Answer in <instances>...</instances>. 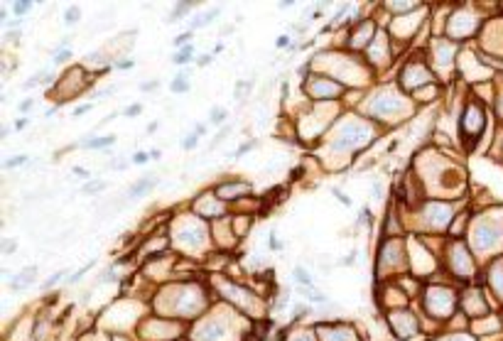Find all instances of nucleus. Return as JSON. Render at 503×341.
<instances>
[{
  "label": "nucleus",
  "mask_w": 503,
  "mask_h": 341,
  "mask_svg": "<svg viewBox=\"0 0 503 341\" xmlns=\"http://www.w3.org/2000/svg\"><path fill=\"white\" fill-rule=\"evenodd\" d=\"M32 106H34V101H30V99H28V101H23V103H20V111H32Z\"/></svg>",
  "instance_id": "obj_38"
},
{
  "label": "nucleus",
  "mask_w": 503,
  "mask_h": 341,
  "mask_svg": "<svg viewBox=\"0 0 503 341\" xmlns=\"http://www.w3.org/2000/svg\"><path fill=\"white\" fill-rule=\"evenodd\" d=\"M25 125H28V118H20V121H17V123H15V128H17V130H23Z\"/></svg>",
  "instance_id": "obj_40"
},
{
  "label": "nucleus",
  "mask_w": 503,
  "mask_h": 341,
  "mask_svg": "<svg viewBox=\"0 0 503 341\" xmlns=\"http://www.w3.org/2000/svg\"><path fill=\"white\" fill-rule=\"evenodd\" d=\"M413 84H432V74L418 62H408L400 74V86L410 89Z\"/></svg>",
  "instance_id": "obj_8"
},
{
  "label": "nucleus",
  "mask_w": 503,
  "mask_h": 341,
  "mask_svg": "<svg viewBox=\"0 0 503 341\" xmlns=\"http://www.w3.org/2000/svg\"><path fill=\"white\" fill-rule=\"evenodd\" d=\"M253 147H256V140H251V143H246V145H240L238 150L234 152V157H238V155H243V152H251Z\"/></svg>",
  "instance_id": "obj_28"
},
{
  "label": "nucleus",
  "mask_w": 503,
  "mask_h": 341,
  "mask_svg": "<svg viewBox=\"0 0 503 341\" xmlns=\"http://www.w3.org/2000/svg\"><path fill=\"white\" fill-rule=\"evenodd\" d=\"M391 327L400 339H410V336L418 334L420 329V319L415 314L405 312V319H400V312H393L391 314Z\"/></svg>",
  "instance_id": "obj_10"
},
{
  "label": "nucleus",
  "mask_w": 503,
  "mask_h": 341,
  "mask_svg": "<svg viewBox=\"0 0 503 341\" xmlns=\"http://www.w3.org/2000/svg\"><path fill=\"white\" fill-rule=\"evenodd\" d=\"M246 192H251V185L248 182H224V185H218L216 189H214V194H216V199H221V202H234V199H238L240 194H246Z\"/></svg>",
  "instance_id": "obj_11"
},
{
  "label": "nucleus",
  "mask_w": 503,
  "mask_h": 341,
  "mask_svg": "<svg viewBox=\"0 0 503 341\" xmlns=\"http://www.w3.org/2000/svg\"><path fill=\"white\" fill-rule=\"evenodd\" d=\"M140 89H143V91H152V89H157V81H147V84H140Z\"/></svg>",
  "instance_id": "obj_39"
},
{
  "label": "nucleus",
  "mask_w": 503,
  "mask_h": 341,
  "mask_svg": "<svg viewBox=\"0 0 503 341\" xmlns=\"http://www.w3.org/2000/svg\"><path fill=\"white\" fill-rule=\"evenodd\" d=\"M199 67H207V64H212V54H204V56H199Z\"/></svg>",
  "instance_id": "obj_37"
},
{
  "label": "nucleus",
  "mask_w": 503,
  "mask_h": 341,
  "mask_svg": "<svg viewBox=\"0 0 503 341\" xmlns=\"http://www.w3.org/2000/svg\"><path fill=\"white\" fill-rule=\"evenodd\" d=\"M3 251H6V253H12V251H15V243H12V240H10V243H6V246H3Z\"/></svg>",
  "instance_id": "obj_42"
},
{
  "label": "nucleus",
  "mask_w": 503,
  "mask_h": 341,
  "mask_svg": "<svg viewBox=\"0 0 503 341\" xmlns=\"http://www.w3.org/2000/svg\"><path fill=\"white\" fill-rule=\"evenodd\" d=\"M307 81H309V94H312L314 99H322V101H327V99H336V96L344 94V86L334 84L331 79L312 76V79H307Z\"/></svg>",
  "instance_id": "obj_9"
},
{
  "label": "nucleus",
  "mask_w": 503,
  "mask_h": 341,
  "mask_svg": "<svg viewBox=\"0 0 503 341\" xmlns=\"http://www.w3.org/2000/svg\"><path fill=\"white\" fill-rule=\"evenodd\" d=\"M498 329H501V322H498V317H493V314H486V317H481L479 322L474 324V331L479 336L498 334Z\"/></svg>",
  "instance_id": "obj_13"
},
{
  "label": "nucleus",
  "mask_w": 503,
  "mask_h": 341,
  "mask_svg": "<svg viewBox=\"0 0 503 341\" xmlns=\"http://www.w3.org/2000/svg\"><path fill=\"white\" fill-rule=\"evenodd\" d=\"M292 341H314L309 334H297V339H292Z\"/></svg>",
  "instance_id": "obj_41"
},
{
  "label": "nucleus",
  "mask_w": 503,
  "mask_h": 341,
  "mask_svg": "<svg viewBox=\"0 0 503 341\" xmlns=\"http://www.w3.org/2000/svg\"><path fill=\"white\" fill-rule=\"evenodd\" d=\"M147 160H150V152H135V155H133V163L135 165H145Z\"/></svg>",
  "instance_id": "obj_27"
},
{
  "label": "nucleus",
  "mask_w": 503,
  "mask_h": 341,
  "mask_svg": "<svg viewBox=\"0 0 503 341\" xmlns=\"http://www.w3.org/2000/svg\"><path fill=\"white\" fill-rule=\"evenodd\" d=\"M449 268L457 278L462 280H471L476 273V260L474 256L469 253V248L464 243H452L449 248Z\"/></svg>",
  "instance_id": "obj_4"
},
{
  "label": "nucleus",
  "mask_w": 503,
  "mask_h": 341,
  "mask_svg": "<svg viewBox=\"0 0 503 341\" xmlns=\"http://www.w3.org/2000/svg\"><path fill=\"white\" fill-rule=\"evenodd\" d=\"M422 302H425L427 314H432L435 319H449L454 309L459 307V297L454 290L440 285V287H427Z\"/></svg>",
  "instance_id": "obj_2"
},
{
  "label": "nucleus",
  "mask_w": 503,
  "mask_h": 341,
  "mask_svg": "<svg viewBox=\"0 0 503 341\" xmlns=\"http://www.w3.org/2000/svg\"><path fill=\"white\" fill-rule=\"evenodd\" d=\"M155 185H157V179H155V177H143V179H140V182H138V185L130 187L128 194H130V196H140V194H143V192H147V189H150V187H155Z\"/></svg>",
  "instance_id": "obj_16"
},
{
  "label": "nucleus",
  "mask_w": 503,
  "mask_h": 341,
  "mask_svg": "<svg viewBox=\"0 0 503 341\" xmlns=\"http://www.w3.org/2000/svg\"><path fill=\"white\" fill-rule=\"evenodd\" d=\"M30 3H25V0H20V3H15V6H12V10L17 12V15H25V12H30Z\"/></svg>",
  "instance_id": "obj_26"
},
{
  "label": "nucleus",
  "mask_w": 503,
  "mask_h": 341,
  "mask_svg": "<svg viewBox=\"0 0 503 341\" xmlns=\"http://www.w3.org/2000/svg\"><path fill=\"white\" fill-rule=\"evenodd\" d=\"M79 17H81V8H79V6L67 8V12H64V20H67V25H74Z\"/></svg>",
  "instance_id": "obj_20"
},
{
  "label": "nucleus",
  "mask_w": 503,
  "mask_h": 341,
  "mask_svg": "<svg viewBox=\"0 0 503 341\" xmlns=\"http://www.w3.org/2000/svg\"><path fill=\"white\" fill-rule=\"evenodd\" d=\"M398 256H405V248H402V243L400 240H396V238H388L386 243H383V248H380V253H378V268H383V270H388V268H393V270H405L408 268V260H398Z\"/></svg>",
  "instance_id": "obj_5"
},
{
  "label": "nucleus",
  "mask_w": 503,
  "mask_h": 341,
  "mask_svg": "<svg viewBox=\"0 0 503 341\" xmlns=\"http://www.w3.org/2000/svg\"><path fill=\"white\" fill-rule=\"evenodd\" d=\"M503 240V218L498 221V211H491L481 216L471 226V243H474L476 256L479 253H496Z\"/></svg>",
  "instance_id": "obj_1"
},
{
  "label": "nucleus",
  "mask_w": 503,
  "mask_h": 341,
  "mask_svg": "<svg viewBox=\"0 0 503 341\" xmlns=\"http://www.w3.org/2000/svg\"><path fill=\"white\" fill-rule=\"evenodd\" d=\"M192 54H194V45H187L182 47V50L174 54V64H179V67H185V64L192 62Z\"/></svg>",
  "instance_id": "obj_17"
},
{
  "label": "nucleus",
  "mask_w": 503,
  "mask_h": 341,
  "mask_svg": "<svg viewBox=\"0 0 503 341\" xmlns=\"http://www.w3.org/2000/svg\"><path fill=\"white\" fill-rule=\"evenodd\" d=\"M295 280H297V282H300V285H305V287H312V278H309V273H307V270L295 268Z\"/></svg>",
  "instance_id": "obj_21"
},
{
  "label": "nucleus",
  "mask_w": 503,
  "mask_h": 341,
  "mask_svg": "<svg viewBox=\"0 0 503 341\" xmlns=\"http://www.w3.org/2000/svg\"><path fill=\"white\" fill-rule=\"evenodd\" d=\"M91 108H94V103H84V106H76V108H74V116H81V113L91 111Z\"/></svg>",
  "instance_id": "obj_33"
},
{
  "label": "nucleus",
  "mask_w": 503,
  "mask_h": 341,
  "mask_svg": "<svg viewBox=\"0 0 503 341\" xmlns=\"http://www.w3.org/2000/svg\"><path fill=\"white\" fill-rule=\"evenodd\" d=\"M62 278H64V270H59V273H54V275H52L50 280H47V282H45V287H52V285H57V282H59V280H62Z\"/></svg>",
  "instance_id": "obj_30"
},
{
  "label": "nucleus",
  "mask_w": 503,
  "mask_h": 341,
  "mask_svg": "<svg viewBox=\"0 0 503 341\" xmlns=\"http://www.w3.org/2000/svg\"><path fill=\"white\" fill-rule=\"evenodd\" d=\"M20 165H28V155H15V157H10V160H6V169L20 167Z\"/></svg>",
  "instance_id": "obj_23"
},
{
  "label": "nucleus",
  "mask_w": 503,
  "mask_h": 341,
  "mask_svg": "<svg viewBox=\"0 0 503 341\" xmlns=\"http://www.w3.org/2000/svg\"><path fill=\"white\" fill-rule=\"evenodd\" d=\"M366 135V125L364 123H341L336 128L334 135V147H341V150H349V147L361 145V138Z\"/></svg>",
  "instance_id": "obj_6"
},
{
  "label": "nucleus",
  "mask_w": 503,
  "mask_h": 341,
  "mask_svg": "<svg viewBox=\"0 0 503 341\" xmlns=\"http://www.w3.org/2000/svg\"><path fill=\"white\" fill-rule=\"evenodd\" d=\"M69 56H72V52H69V50H59V54L54 56V62L57 64H64L69 59Z\"/></svg>",
  "instance_id": "obj_29"
},
{
  "label": "nucleus",
  "mask_w": 503,
  "mask_h": 341,
  "mask_svg": "<svg viewBox=\"0 0 503 341\" xmlns=\"http://www.w3.org/2000/svg\"><path fill=\"white\" fill-rule=\"evenodd\" d=\"M334 194H336V196H339V202H341V204H344V207H351V199H349V196H347V194H341V192H339V189H334Z\"/></svg>",
  "instance_id": "obj_34"
},
{
  "label": "nucleus",
  "mask_w": 503,
  "mask_h": 341,
  "mask_svg": "<svg viewBox=\"0 0 503 341\" xmlns=\"http://www.w3.org/2000/svg\"><path fill=\"white\" fill-rule=\"evenodd\" d=\"M116 135H101V138H84L79 143V147H86V150H101V147L113 145Z\"/></svg>",
  "instance_id": "obj_14"
},
{
  "label": "nucleus",
  "mask_w": 503,
  "mask_h": 341,
  "mask_svg": "<svg viewBox=\"0 0 503 341\" xmlns=\"http://www.w3.org/2000/svg\"><path fill=\"white\" fill-rule=\"evenodd\" d=\"M275 45H278V47H287V45H290V37H287V34H280Z\"/></svg>",
  "instance_id": "obj_35"
},
{
  "label": "nucleus",
  "mask_w": 503,
  "mask_h": 341,
  "mask_svg": "<svg viewBox=\"0 0 503 341\" xmlns=\"http://www.w3.org/2000/svg\"><path fill=\"white\" fill-rule=\"evenodd\" d=\"M196 143H199V135H196V133H192V135H187V138L182 140V147H185V150H194V147H196Z\"/></svg>",
  "instance_id": "obj_24"
},
{
  "label": "nucleus",
  "mask_w": 503,
  "mask_h": 341,
  "mask_svg": "<svg viewBox=\"0 0 503 341\" xmlns=\"http://www.w3.org/2000/svg\"><path fill=\"white\" fill-rule=\"evenodd\" d=\"M34 275H37V268L23 270V273L17 275V278L10 282V287H12V290H25V287H30L34 282Z\"/></svg>",
  "instance_id": "obj_15"
},
{
  "label": "nucleus",
  "mask_w": 503,
  "mask_h": 341,
  "mask_svg": "<svg viewBox=\"0 0 503 341\" xmlns=\"http://www.w3.org/2000/svg\"><path fill=\"white\" fill-rule=\"evenodd\" d=\"M226 121V111L221 106H214L212 108V123L214 125H221Z\"/></svg>",
  "instance_id": "obj_22"
},
{
  "label": "nucleus",
  "mask_w": 503,
  "mask_h": 341,
  "mask_svg": "<svg viewBox=\"0 0 503 341\" xmlns=\"http://www.w3.org/2000/svg\"><path fill=\"white\" fill-rule=\"evenodd\" d=\"M484 123H486V113L481 108L479 101L469 99L462 111V121H459V130H462V140H464L466 145H474L476 140H479L481 130H484Z\"/></svg>",
  "instance_id": "obj_3"
},
{
  "label": "nucleus",
  "mask_w": 503,
  "mask_h": 341,
  "mask_svg": "<svg viewBox=\"0 0 503 341\" xmlns=\"http://www.w3.org/2000/svg\"><path fill=\"white\" fill-rule=\"evenodd\" d=\"M140 111H143V106H130V108H125V116H138Z\"/></svg>",
  "instance_id": "obj_36"
},
{
  "label": "nucleus",
  "mask_w": 503,
  "mask_h": 341,
  "mask_svg": "<svg viewBox=\"0 0 503 341\" xmlns=\"http://www.w3.org/2000/svg\"><path fill=\"white\" fill-rule=\"evenodd\" d=\"M133 67V59H125V56H121L116 62V69H130Z\"/></svg>",
  "instance_id": "obj_31"
},
{
  "label": "nucleus",
  "mask_w": 503,
  "mask_h": 341,
  "mask_svg": "<svg viewBox=\"0 0 503 341\" xmlns=\"http://www.w3.org/2000/svg\"><path fill=\"white\" fill-rule=\"evenodd\" d=\"M192 6H194V3H179V6L170 12V23H174V20H179V17H185L187 12L192 10Z\"/></svg>",
  "instance_id": "obj_19"
},
{
  "label": "nucleus",
  "mask_w": 503,
  "mask_h": 341,
  "mask_svg": "<svg viewBox=\"0 0 503 341\" xmlns=\"http://www.w3.org/2000/svg\"><path fill=\"white\" fill-rule=\"evenodd\" d=\"M101 189H106V182H91V185L84 187L86 194H96V192H101Z\"/></svg>",
  "instance_id": "obj_25"
},
{
  "label": "nucleus",
  "mask_w": 503,
  "mask_h": 341,
  "mask_svg": "<svg viewBox=\"0 0 503 341\" xmlns=\"http://www.w3.org/2000/svg\"><path fill=\"white\" fill-rule=\"evenodd\" d=\"M170 91H172V94H185V91H189V81H187V76L177 74V76H174V81L170 84Z\"/></svg>",
  "instance_id": "obj_18"
},
{
  "label": "nucleus",
  "mask_w": 503,
  "mask_h": 341,
  "mask_svg": "<svg viewBox=\"0 0 503 341\" xmlns=\"http://www.w3.org/2000/svg\"><path fill=\"white\" fill-rule=\"evenodd\" d=\"M459 307H462V312L466 314V317L476 319V317H486L489 314V304L486 300H484V292L476 290V287H471V290L464 292V297L459 300Z\"/></svg>",
  "instance_id": "obj_7"
},
{
  "label": "nucleus",
  "mask_w": 503,
  "mask_h": 341,
  "mask_svg": "<svg viewBox=\"0 0 503 341\" xmlns=\"http://www.w3.org/2000/svg\"><path fill=\"white\" fill-rule=\"evenodd\" d=\"M312 302H317V304H325L327 302V295H322V292H312V297H309Z\"/></svg>",
  "instance_id": "obj_32"
},
{
  "label": "nucleus",
  "mask_w": 503,
  "mask_h": 341,
  "mask_svg": "<svg viewBox=\"0 0 503 341\" xmlns=\"http://www.w3.org/2000/svg\"><path fill=\"white\" fill-rule=\"evenodd\" d=\"M174 341H185V339H174Z\"/></svg>",
  "instance_id": "obj_44"
},
{
  "label": "nucleus",
  "mask_w": 503,
  "mask_h": 341,
  "mask_svg": "<svg viewBox=\"0 0 503 341\" xmlns=\"http://www.w3.org/2000/svg\"><path fill=\"white\" fill-rule=\"evenodd\" d=\"M489 285H491L493 295L503 302V258H493L491 268H489Z\"/></svg>",
  "instance_id": "obj_12"
},
{
  "label": "nucleus",
  "mask_w": 503,
  "mask_h": 341,
  "mask_svg": "<svg viewBox=\"0 0 503 341\" xmlns=\"http://www.w3.org/2000/svg\"><path fill=\"white\" fill-rule=\"evenodd\" d=\"M287 8H292V0H285V3H280V10H287Z\"/></svg>",
  "instance_id": "obj_43"
}]
</instances>
